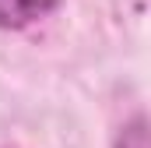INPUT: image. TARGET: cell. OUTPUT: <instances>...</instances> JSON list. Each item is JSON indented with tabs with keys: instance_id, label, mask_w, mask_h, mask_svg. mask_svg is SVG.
Wrapping results in <instances>:
<instances>
[{
	"instance_id": "7a4b0ae2",
	"label": "cell",
	"mask_w": 151,
	"mask_h": 148,
	"mask_svg": "<svg viewBox=\"0 0 151 148\" xmlns=\"http://www.w3.org/2000/svg\"><path fill=\"white\" fill-rule=\"evenodd\" d=\"M116 148H148V120H144V116H134V120L119 131Z\"/></svg>"
},
{
	"instance_id": "6da1fadb",
	"label": "cell",
	"mask_w": 151,
	"mask_h": 148,
	"mask_svg": "<svg viewBox=\"0 0 151 148\" xmlns=\"http://www.w3.org/2000/svg\"><path fill=\"white\" fill-rule=\"evenodd\" d=\"M60 0H0V28H25L39 18H46Z\"/></svg>"
}]
</instances>
